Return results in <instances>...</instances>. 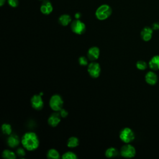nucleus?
<instances>
[{
  "mask_svg": "<svg viewBox=\"0 0 159 159\" xmlns=\"http://www.w3.org/2000/svg\"><path fill=\"white\" fill-rule=\"evenodd\" d=\"M58 112H59L61 117H66L68 116V114L67 111L65 109H63V108L61 109H60Z\"/></svg>",
  "mask_w": 159,
  "mask_h": 159,
  "instance_id": "nucleus-27",
  "label": "nucleus"
},
{
  "mask_svg": "<svg viewBox=\"0 0 159 159\" xmlns=\"http://www.w3.org/2000/svg\"><path fill=\"white\" fill-rule=\"evenodd\" d=\"M7 2L12 7H17L19 5V0H7Z\"/></svg>",
  "mask_w": 159,
  "mask_h": 159,
  "instance_id": "nucleus-25",
  "label": "nucleus"
},
{
  "mask_svg": "<svg viewBox=\"0 0 159 159\" xmlns=\"http://www.w3.org/2000/svg\"><path fill=\"white\" fill-rule=\"evenodd\" d=\"M152 29L157 30L159 29V22H154L152 24Z\"/></svg>",
  "mask_w": 159,
  "mask_h": 159,
  "instance_id": "nucleus-28",
  "label": "nucleus"
},
{
  "mask_svg": "<svg viewBox=\"0 0 159 159\" xmlns=\"http://www.w3.org/2000/svg\"><path fill=\"white\" fill-rule=\"evenodd\" d=\"M75 17L76 18V19H80V17H81V14L80 12H76L75 14Z\"/></svg>",
  "mask_w": 159,
  "mask_h": 159,
  "instance_id": "nucleus-29",
  "label": "nucleus"
},
{
  "mask_svg": "<svg viewBox=\"0 0 159 159\" xmlns=\"http://www.w3.org/2000/svg\"><path fill=\"white\" fill-rule=\"evenodd\" d=\"M118 150L114 147H110L106 150L105 155L107 158H113L118 155Z\"/></svg>",
  "mask_w": 159,
  "mask_h": 159,
  "instance_id": "nucleus-17",
  "label": "nucleus"
},
{
  "mask_svg": "<svg viewBox=\"0 0 159 159\" xmlns=\"http://www.w3.org/2000/svg\"><path fill=\"white\" fill-rule=\"evenodd\" d=\"M63 159H76V155L72 152H67L63 154L62 155Z\"/></svg>",
  "mask_w": 159,
  "mask_h": 159,
  "instance_id": "nucleus-22",
  "label": "nucleus"
},
{
  "mask_svg": "<svg viewBox=\"0 0 159 159\" xmlns=\"http://www.w3.org/2000/svg\"><path fill=\"white\" fill-rule=\"evenodd\" d=\"M40 12L44 15H48L53 11V6L49 0H43L41 4Z\"/></svg>",
  "mask_w": 159,
  "mask_h": 159,
  "instance_id": "nucleus-9",
  "label": "nucleus"
},
{
  "mask_svg": "<svg viewBox=\"0 0 159 159\" xmlns=\"http://www.w3.org/2000/svg\"><path fill=\"white\" fill-rule=\"evenodd\" d=\"M149 66L152 70H159V55H155L153 57L149 63Z\"/></svg>",
  "mask_w": 159,
  "mask_h": 159,
  "instance_id": "nucleus-15",
  "label": "nucleus"
},
{
  "mask_svg": "<svg viewBox=\"0 0 159 159\" xmlns=\"http://www.w3.org/2000/svg\"><path fill=\"white\" fill-rule=\"evenodd\" d=\"M99 48L97 47H92L89 48L87 55L88 58L91 61H94L99 58Z\"/></svg>",
  "mask_w": 159,
  "mask_h": 159,
  "instance_id": "nucleus-10",
  "label": "nucleus"
},
{
  "mask_svg": "<svg viewBox=\"0 0 159 159\" xmlns=\"http://www.w3.org/2000/svg\"><path fill=\"white\" fill-rule=\"evenodd\" d=\"M119 137L122 142L128 143L134 140L135 135L131 129L129 127H125L120 130L119 133Z\"/></svg>",
  "mask_w": 159,
  "mask_h": 159,
  "instance_id": "nucleus-4",
  "label": "nucleus"
},
{
  "mask_svg": "<svg viewBox=\"0 0 159 159\" xmlns=\"http://www.w3.org/2000/svg\"><path fill=\"white\" fill-rule=\"evenodd\" d=\"M59 23L63 26H67L71 22V17L70 15L64 14L61 15L58 18Z\"/></svg>",
  "mask_w": 159,
  "mask_h": 159,
  "instance_id": "nucleus-16",
  "label": "nucleus"
},
{
  "mask_svg": "<svg viewBox=\"0 0 159 159\" xmlns=\"http://www.w3.org/2000/svg\"><path fill=\"white\" fill-rule=\"evenodd\" d=\"M47 156L48 158H52V159H58L60 157V153H58V152L54 148L50 149L47 152Z\"/></svg>",
  "mask_w": 159,
  "mask_h": 159,
  "instance_id": "nucleus-19",
  "label": "nucleus"
},
{
  "mask_svg": "<svg viewBox=\"0 0 159 159\" xmlns=\"http://www.w3.org/2000/svg\"><path fill=\"white\" fill-rule=\"evenodd\" d=\"M6 0H0V6H2L5 4Z\"/></svg>",
  "mask_w": 159,
  "mask_h": 159,
  "instance_id": "nucleus-30",
  "label": "nucleus"
},
{
  "mask_svg": "<svg viewBox=\"0 0 159 159\" xmlns=\"http://www.w3.org/2000/svg\"><path fill=\"white\" fill-rule=\"evenodd\" d=\"M20 143V140L19 137L16 134H11L7 139V144L11 147L14 148L19 145Z\"/></svg>",
  "mask_w": 159,
  "mask_h": 159,
  "instance_id": "nucleus-14",
  "label": "nucleus"
},
{
  "mask_svg": "<svg viewBox=\"0 0 159 159\" xmlns=\"http://www.w3.org/2000/svg\"><path fill=\"white\" fill-rule=\"evenodd\" d=\"M78 61L80 65L81 66H86L88 65V59L85 57H80L78 59Z\"/></svg>",
  "mask_w": 159,
  "mask_h": 159,
  "instance_id": "nucleus-24",
  "label": "nucleus"
},
{
  "mask_svg": "<svg viewBox=\"0 0 159 159\" xmlns=\"http://www.w3.org/2000/svg\"><path fill=\"white\" fill-rule=\"evenodd\" d=\"M152 34H153L152 28H150L149 27H145L142 30L140 35L142 40H143L145 42H148L152 39Z\"/></svg>",
  "mask_w": 159,
  "mask_h": 159,
  "instance_id": "nucleus-11",
  "label": "nucleus"
},
{
  "mask_svg": "<svg viewBox=\"0 0 159 159\" xmlns=\"http://www.w3.org/2000/svg\"><path fill=\"white\" fill-rule=\"evenodd\" d=\"M21 143L24 148L29 151H33L37 149L39 145L38 137L33 132L25 133L22 137Z\"/></svg>",
  "mask_w": 159,
  "mask_h": 159,
  "instance_id": "nucleus-1",
  "label": "nucleus"
},
{
  "mask_svg": "<svg viewBox=\"0 0 159 159\" xmlns=\"http://www.w3.org/2000/svg\"><path fill=\"white\" fill-rule=\"evenodd\" d=\"M79 145V140L76 137H71L67 141V146L70 148H74Z\"/></svg>",
  "mask_w": 159,
  "mask_h": 159,
  "instance_id": "nucleus-18",
  "label": "nucleus"
},
{
  "mask_svg": "<svg viewBox=\"0 0 159 159\" xmlns=\"http://www.w3.org/2000/svg\"><path fill=\"white\" fill-rule=\"evenodd\" d=\"M112 12L111 7L107 4H104L97 8L95 12V16L98 20H104L111 16Z\"/></svg>",
  "mask_w": 159,
  "mask_h": 159,
  "instance_id": "nucleus-2",
  "label": "nucleus"
},
{
  "mask_svg": "<svg viewBox=\"0 0 159 159\" xmlns=\"http://www.w3.org/2000/svg\"><path fill=\"white\" fill-rule=\"evenodd\" d=\"M16 153L19 157H24L25 155V152L23 148H19L16 151Z\"/></svg>",
  "mask_w": 159,
  "mask_h": 159,
  "instance_id": "nucleus-26",
  "label": "nucleus"
},
{
  "mask_svg": "<svg viewBox=\"0 0 159 159\" xmlns=\"http://www.w3.org/2000/svg\"><path fill=\"white\" fill-rule=\"evenodd\" d=\"M60 114L59 112H54L48 119V123L52 127H56L60 122Z\"/></svg>",
  "mask_w": 159,
  "mask_h": 159,
  "instance_id": "nucleus-12",
  "label": "nucleus"
},
{
  "mask_svg": "<svg viewBox=\"0 0 159 159\" xmlns=\"http://www.w3.org/2000/svg\"><path fill=\"white\" fill-rule=\"evenodd\" d=\"M71 30L78 35L83 34L86 30V25L80 19H76L71 23Z\"/></svg>",
  "mask_w": 159,
  "mask_h": 159,
  "instance_id": "nucleus-5",
  "label": "nucleus"
},
{
  "mask_svg": "<svg viewBox=\"0 0 159 159\" xmlns=\"http://www.w3.org/2000/svg\"><path fill=\"white\" fill-rule=\"evenodd\" d=\"M30 103L32 107L36 110H40L43 107V101L40 94L34 95L30 99Z\"/></svg>",
  "mask_w": 159,
  "mask_h": 159,
  "instance_id": "nucleus-8",
  "label": "nucleus"
},
{
  "mask_svg": "<svg viewBox=\"0 0 159 159\" xmlns=\"http://www.w3.org/2000/svg\"><path fill=\"white\" fill-rule=\"evenodd\" d=\"M145 81L150 85H154L158 81V76L153 71H148L145 76Z\"/></svg>",
  "mask_w": 159,
  "mask_h": 159,
  "instance_id": "nucleus-13",
  "label": "nucleus"
},
{
  "mask_svg": "<svg viewBox=\"0 0 159 159\" xmlns=\"http://www.w3.org/2000/svg\"><path fill=\"white\" fill-rule=\"evenodd\" d=\"M63 104V101L61 97L58 94L53 95L50 99L49 105L51 109L56 112H58L62 109Z\"/></svg>",
  "mask_w": 159,
  "mask_h": 159,
  "instance_id": "nucleus-3",
  "label": "nucleus"
},
{
  "mask_svg": "<svg viewBox=\"0 0 159 159\" xmlns=\"http://www.w3.org/2000/svg\"><path fill=\"white\" fill-rule=\"evenodd\" d=\"M2 155L4 158H7V159H15L16 158L15 153H14L11 150H7V149L4 150L2 152Z\"/></svg>",
  "mask_w": 159,
  "mask_h": 159,
  "instance_id": "nucleus-20",
  "label": "nucleus"
},
{
  "mask_svg": "<svg viewBox=\"0 0 159 159\" xmlns=\"http://www.w3.org/2000/svg\"><path fill=\"white\" fill-rule=\"evenodd\" d=\"M136 151L134 146L130 144H126L122 147L120 155L125 158H132L135 155Z\"/></svg>",
  "mask_w": 159,
  "mask_h": 159,
  "instance_id": "nucleus-6",
  "label": "nucleus"
},
{
  "mask_svg": "<svg viewBox=\"0 0 159 159\" xmlns=\"http://www.w3.org/2000/svg\"><path fill=\"white\" fill-rule=\"evenodd\" d=\"M136 66L140 70H144L147 68V64L145 61H144L143 60H139L137 62Z\"/></svg>",
  "mask_w": 159,
  "mask_h": 159,
  "instance_id": "nucleus-23",
  "label": "nucleus"
},
{
  "mask_svg": "<svg viewBox=\"0 0 159 159\" xmlns=\"http://www.w3.org/2000/svg\"><path fill=\"white\" fill-rule=\"evenodd\" d=\"M39 1H42V0H39Z\"/></svg>",
  "mask_w": 159,
  "mask_h": 159,
  "instance_id": "nucleus-31",
  "label": "nucleus"
},
{
  "mask_svg": "<svg viewBox=\"0 0 159 159\" xmlns=\"http://www.w3.org/2000/svg\"><path fill=\"white\" fill-rule=\"evenodd\" d=\"M1 130L3 134L6 135H11L12 132L11 125L9 124H3L1 126Z\"/></svg>",
  "mask_w": 159,
  "mask_h": 159,
  "instance_id": "nucleus-21",
  "label": "nucleus"
},
{
  "mask_svg": "<svg viewBox=\"0 0 159 159\" xmlns=\"http://www.w3.org/2000/svg\"><path fill=\"white\" fill-rule=\"evenodd\" d=\"M88 72L89 75L94 78H98L101 73V67L98 63L93 61L90 63L88 66Z\"/></svg>",
  "mask_w": 159,
  "mask_h": 159,
  "instance_id": "nucleus-7",
  "label": "nucleus"
}]
</instances>
